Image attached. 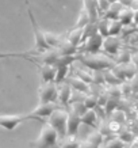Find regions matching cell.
I'll use <instances>...</instances> for the list:
<instances>
[{"label": "cell", "mask_w": 138, "mask_h": 148, "mask_svg": "<svg viewBox=\"0 0 138 148\" xmlns=\"http://www.w3.org/2000/svg\"><path fill=\"white\" fill-rule=\"evenodd\" d=\"M58 88V101L57 102L65 109H69V105H71V101H72V97H73V90L72 87L69 86L68 82H63Z\"/></svg>", "instance_id": "30bf717a"}, {"label": "cell", "mask_w": 138, "mask_h": 148, "mask_svg": "<svg viewBox=\"0 0 138 148\" xmlns=\"http://www.w3.org/2000/svg\"><path fill=\"white\" fill-rule=\"evenodd\" d=\"M103 38L98 32L94 33L92 36H89L84 42H81L77 48V53H99L102 49Z\"/></svg>", "instance_id": "8992f818"}, {"label": "cell", "mask_w": 138, "mask_h": 148, "mask_svg": "<svg viewBox=\"0 0 138 148\" xmlns=\"http://www.w3.org/2000/svg\"><path fill=\"white\" fill-rule=\"evenodd\" d=\"M134 32L138 33V25H135V27H134Z\"/></svg>", "instance_id": "60d3db41"}, {"label": "cell", "mask_w": 138, "mask_h": 148, "mask_svg": "<svg viewBox=\"0 0 138 148\" xmlns=\"http://www.w3.org/2000/svg\"><path fill=\"white\" fill-rule=\"evenodd\" d=\"M103 140H104V136H103L99 130H96V132H94V133H91V135L87 137V141H89L91 144H94V145H96V147H100V145H102Z\"/></svg>", "instance_id": "484cf974"}, {"label": "cell", "mask_w": 138, "mask_h": 148, "mask_svg": "<svg viewBox=\"0 0 138 148\" xmlns=\"http://www.w3.org/2000/svg\"><path fill=\"white\" fill-rule=\"evenodd\" d=\"M27 14H29V18H30V22H31V27H33V32H34V37H35V44H34V50L37 53H42L45 50L50 49V46L46 44V40H45V33L41 30L39 25L37 22L35 16L33 14L31 8L27 7Z\"/></svg>", "instance_id": "5b68a950"}, {"label": "cell", "mask_w": 138, "mask_h": 148, "mask_svg": "<svg viewBox=\"0 0 138 148\" xmlns=\"http://www.w3.org/2000/svg\"><path fill=\"white\" fill-rule=\"evenodd\" d=\"M96 122H98V113L95 109H87L85 113L81 114V124L96 128Z\"/></svg>", "instance_id": "9a60e30c"}, {"label": "cell", "mask_w": 138, "mask_h": 148, "mask_svg": "<svg viewBox=\"0 0 138 148\" xmlns=\"http://www.w3.org/2000/svg\"><path fill=\"white\" fill-rule=\"evenodd\" d=\"M107 1H108V3H110V4H112V3H116V1H118V0H107Z\"/></svg>", "instance_id": "ab89813d"}, {"label": "cell", "mask_w": 138, "mask_h": 148, "mask_svg": "<svg viewBox=\"0 0 138 148\" xmlns=\"http://www.w3.org/2000/svg\"><path fill=\"white\" fill-rule=\"evenodd\" d=\"M38 69H39L42 83H54V76H56V67L54 65L42 63L38 65Z\"/></svg>", "instance_id": "7c38bea8"}, {"label": "cell", "mask_w": 138, "mask_h": 148, "mask_svg": "<svg viewBox=\"0 0 138 148\" xmlns=\"http://www.w3.org/2000/svg\"><path fill=\"white\" fill-rule=\"evenodd\" d=\"M84 1V8L89 15V22H98L99 18V8L98 0H83Z\"/></svg>", "instance_id": "5bb4252c"}, {"label": "cell", "mask_w": 138, "mask_h": 148, "mask_svg": "<svg viewBox=\"0 0 138 148\" xmlns=\"http://www.w3.org/2000/svg\"><path fill=\"white\" fill-rule=\"evenodd\" d=\"M118 135H119L118 137H119L123 143H131V141L134 140V133H133V132H130V130H127V129L120 130Z\"/></svg>", "instance_id": "4dcf8cb0"}, {"label": "cell", "mask_w": 138, "mask_h": 148, "mask_svg": "<svg viewBox=\"0 0 138 148\" xmlns=\"http://www.w3.org/2000/svg\"><path fill=\"white\" fill-rule=\"evenodd\" d=\"M125 143L119 139V137H114V139L108 140L106 144V148H123Z\"/></svg>", "instance_id": "836d02e7"}, {"label": "cell", "mask_w": 138, "mask_h": 148, "mask_svg": "<svg viewBox=\"0 0 138 148\" xmlns=\"http://www.w3.org/2000/svg\"><path fill=\"white\" fill-rule=\"evenodd\" d=\"M63 108L60 103L57 102H48V103H39L38 106H37L34 110L31 112V114H34L35 117L41 118L42 121H44L45 118H48V117L52 114V113L56 110V109H60Z\"/></svg>", "instance_id": "9c48e42d"}, {"label": "cell", "mask_w": 138, "mask_h": 148, "mask_svg": "<svg viewBox=\"0 0 138 148\" xmlns=\"http://www.w3.org/2000/svg\"><path fill=\"white\" fill-rule=\"evenodd\" d=\"M77 61L91 71H106L115 64L111 57L100 53H77Z\"/></svg>", "instance_id": "6da1fadb"}, {"label": "cell", "mask_w": 138, "mask_h": 148, "mask_svg": "<svg viewBox=\"0 0 138 148\" xmlns=\"http://www.w3.org/2000/svg\"><path fill=\"white\" fill-rule=\"evenodd\" d=\"M79 148H99V147H96V145H94V144H91L89 141L85 140V141H83V143L80 141V147Z\"/></svg>", "instance_id": "d590c367"}, {"label": "cell", "mask_w": 138, "mask_h": 148, "mask_svg": "<svg viewBox=\"0 0 138 148\" xmlns=\"http://www.w3.org/2000/svg\"><path fill=\"white\" fill-rule=\"evenodd\" d=\"M96 26H98V33L102 37H107L108 36V27H110V19H107L103 16L102 19H99L96 22Z\"/></svg>", "instance_id": "603a6c76"}, {"label": "cell", "mask_w": 138, "mask_h": 148, "mask_svg": "<svg viewBox=\"0 0 138 148\" xmlns=\"http://www.w3.org/2000/svg\"><path fill=\"white\" fill-rule=\"evenodd\" d=\"M83 102H84L85 108L87 109H95L98 106V95L95 94H87L85 95V98L83 99Z\"/></svg>", "instance_id": "83f0119b"}, {"label": "cell", "mask_w": 138, "mask_h": 148, "mask_svg": "<svg viewBox=\"0 0 138 148\" xmlns=\"http://www.w3.org/2000/svg\"><path fill=\"white\" fill-rule=\"evenodd\" d=\"M69 68L71 65H58L56 67V76H54V83L56 84H61L63 82H65L68 73H69Z\"/></svg>", "instance_id": "ac0fdd59"}, {"label": "cell", "mask_w": 138, "mask_h": 148, "mask_svg": "<svg viewBox=\"0 0 138 148\" xmlns=\"http://www.w3.org/2000/svg\"><path fill=\"white\" fill-rule=\"evenodd\" d=\"M81 125V116L72 109H68V121H67V136H77Z\"/></svg>", "instance_id": "ba28073f"}, {"label": "cell", "mask_w": 138, "mask_h": 148, "mask_svg": "<svg viewBox=\"0 0 138 148\" xmlns=\"http://www.w3.org/2000/svg\"><path fill=\"white\" fill-rule=\"evenodd\" d=\"M39 103L57 102L58 101V87L56 83H42L38 88Z\"/></svg>", "instance_id": "52a82bcc"}, {"label": "cell", "mask_w": 138, "mask_h": 148, "mask_svg": "<svg viewBox=\"0 0 138 148\" xmlns=\"http://www.w3.org/2000/svg\"><path fill=\"white\" fill-rule=\"evenodd\" d=\"M110 7V3L107 0H98V8H99V12H104L107 8Z\"/></svg>", "instance_id": "e575fe53"}, {"label": "cell", "mask_w": 138, "mask_h": 148, "mask_svg": "<svg viewBox=\"0 0 138 148\" xmlns=\"http://www.w3.org/2000/svg\"><path fill=\"white\" fill-rule=\"evenodd\" d=\"M123 25L119 19H110V27H108V36H119L123 30Z\"/></svg>", "instance_id": "44dd1931"}, {"label": "cell", "mask_w": 138, "mask_h": 148, "mask_svg": "<svg viewBox=\"0 0 138 148\" xmlns=\"http://www.w3.org/2000/svg\"><path fill=\"white\" fill-rule=\"evenodd\" d=\"M67 121H68V109L60 108L56 109L49 117L46 124H49L58 135V139H65L67 137Z\"/></svg>", "instance_id": "7a4b0ae2"}, {"label": "cell", "mask_w": 138, "mask_h": 148, "mask_svg": "<svg viewBox=\"0 0 138 148\" xmlns=\"http://www.w3.org/2000/svg\"><path fill=\"white\" fill-rule=\"evenodd\" d=\"M118 1H119L123 7H131V5L134 4V1H135V0H118Z\"/></svg>", "instance_id": "8d00e7d4"}, {"label": "cell", "mask_w": 138, "mask_h": 148, "mask_svg": "<svg viewBox=\"0 0 138 148\" xmlns=\"http://www.w3.org/2000/svg\"><path fill=\"white\" fill-rule=\"evenodd\" d=\"M65 80L69 83V86L72 87V90L79 91L81 94H88L91 87H89V83H85L84 80L79 79L77 76H73L72 79H65Z\"/></svg>", "instance_id": "4fadbf2b"}, {"label": "cell", "mask_w": 138, "mask_h": 148, "mask_svg": "<svg viewBox=\"0 0 138 148\" xmlns=\"http://www.w3.org/2000/svg\"><path fill=\"white\" fill-rule=\"evenodd\" d=\"M88 23H89V15H88V12L85 11L84 7H83L80 15H79V18H77V22H76L75 27H84L85 25H88Z\"/></svg>", "instance_id": "f1b7e54d"}, {"label": "cell", "mask_w": 138, "mask_h": 148, "mask_svg": "<svg viewBox=\"0 0 138 148\" xmlns=\"http://www.w3.org/2000/svg\"><path fill=\"white\" fill-rule=\"evenodd\" d=\"M80 147V141L76 139L75 136H67L65 139H63L61 147L60 148H79Z\"/></svg>", "instance_id": "cb8c5ba5"}, {"label": "cell", "mask_w": 138, "mask_h": 148, "mask_svg": "<svg viewBox=\"0 0 138 148\" xmlns=\"http://www.w3.org/2000/svg\"><path fill=\"white\" fill-rule=\"evenodd\" d=\"M81 36H83V27H75V29L68 34L67 40L69 41L71 44H73L75 46L79 48V45L81 44Z\"/></svg>", "instance_id": "ffe728a7"}, {"label": "cell", "mask_w": 138, "mask_h": 148, "mask_svg": "<svg viewBox=\"0 0 138 148\" xmlns=\"http://www.w3.org/2000/svg\"><path fill=\"white\" fill-rule=\"evenodd\" d=\"M103 75H104V82H106L107 84L115 86V84H120V83H122V80H120L119 77L116 76L115 73L111 71V68H110V69H106V71H103Z\"/></svg>", "instance_id": "7402d4cb"}, {"label": "cell", "mask_w": 138, "mask_h": 148, "mask_svg": "<svg viewBox=\"0 0 138 148\" xmlns=\"http://www.w3.org/2000/svg\"><path fill=\"white\" fill-rule=\"evenodd\" d=\"M130 61L137 67V69H138V52L137 53H134V54H131V58H130Z\"/></svg>", "instance_id": "74e56055"}, {"label": "cell", "mask_w": 138, "mask_h": 148, "mask_svg": "<svg viewBox=\"0 0 138 148\" xmlns=\"http://www.w3.org/2000/svg\"><path fill=\"white\" fill-rule=\"evenodd\" d=\"M133 15H134V10L131 7H122L119 15H118V19L126 27V26L133 25Z\"/></svg>", "instance_id": "2e32d148"}, {"label": "cell", "mask_w": 138, "mask_h": 148, "mask_svg": "<svg viewBox=\"0 0 138 148\" xmlns=\"http://www.w3.org/2000/svg\"><path fill=\"white\" fill-rule=\"evenodd\" d=\"M57 50L60 52L61 56H71V54L77 53V46H75L73 44H71L69 41H61L60 45L57 46Z\"/></svg>", "instance_id": "e0dca14e"}, {"label": "cell", "mask_w": 138, "mask_h": 148, "mask_svg": "<svg viewBox=\"0 0 138 148\" xmlns=\"http://www.w3.org/2000/svg\"><path fill=\"white\" fill-rule=\"evenodd\" d=\"M29 120H31V121H42L41 118L35 117L34 114L31 113H29V114H0V126L1 128H4L5 130H15L18 128L22 122L24 121H29ZM44 122V121H42Z\"/></svg>", "instance_id": "277c9868"}, {"label": "cell", "mask_w": 138, "mask_h": 148, "mask_svg": "<svg viewBox=\"0 0 138 148\" xmlns=\"http://www.w3.org/2000/svg\"><path fill=\"white\" fill-rule=\"evenodd\" d=\"M45 40H46V44L50 46V48H57L60 45V42H61V38L53 33H45Z\"/></svg>", "instance_id": "d4e9b609"}, {"label": "cell", "mask_w": 138, "mask_h": 148, "mask_svg": "<svg viewBox=\"0 0 138 148\" xmlns=\"http://www.w3.org/2000/svg\"><path fill=\"white\" fill-rule=\"evenodd\" d=\"M102 49L106 52L107 54H114L118 53V50L120 49V40L118 38V36H107L103 38Z\"/></svg>", "instance_id": "8fae6325"}, {"label": "cell", "mask_w": 138, "mask_h": 148, "mask_svg": "<svg viewBox=\"0 0 138 148\" xmlns=\"http://www.w3.org/2000/svg\"><path fill=\"white\" fill-rule=\"evenodd\" d=\"M125 112L123 110H118V109H115L114 112L111 113V120L112 121H116V122H119V124H123V121H125Z\"/></svg>", "instance_id": "d6a6232c"}, {"label": "cell", "mask_w": 138, "mask_h": 148, "mask_svg": "<svg viewBox=\"0 0 138 148\" xmlns=\"http://www.w3.org/2000/svg\"><path fill=\"white\" fill-rule=\"evenodd\" d=\"M130 58H131V53H130L127 49H122V48H120V49L118 50V53H116L115 63H119V64L127 63V61H130Z\"/></svg>", "instance_id": "4316f807"}, {"label": "cell", "mask_w": 138, "mask_h": 148, "mask_svg": "<svg viewBox=\"0 0 138 148\" xmlns=\"http://www.w3.org/2000/svg\"><path fill=\"white\" fill-rule=\"evenodd\" d=\"M57 143H58L57 132L49 124L45 122V125L42 126V129L39 132V136L30 144L34 148H50V147H56Z\"/></svg>", "instance_id": "3957f363"}, {"label": "cell", "mask_w": 138, "mask_h": 148, "mask_svg": "<svg viewBox=\"0 0 138 148\" xmlns=\"http://www.w3.org/2000/svg\"><path fill=\"white\" fill-rule=\"evenodd\" d=\"M75 76H77L81 80H84L85 83H92V73L91 72H85L84 69H77Z\"/></svg>", "instance_id": "1f68e13d"}, {"label": "cell", "mask_w": 138, "mask_h": 148, "mask_svg": "<svg viewBox=\"0 0 138 148\" xmlns=\"http://www.w3.org/2000/svg\"><path fill=\"white\" fill-rule=\"evenodd\" d=\"M133 25H138V8L134 10V15H133Z\"/></svg>", "instance_id": "f35d334b"}, {"label": "cell", "mask_w": 138, "mask_h": 148, "mask_svg": "<svg viewBox=\"0 0 138 148\" xmlns=\"http://www.w3.org/2000/svg\"><path fill=\"white\" fill-rule=\"evenodd\" d=\"M122 7H123V5L120 4L119 1L110 4V7L104 11V18H107V19H118V15H119Z\"/></svg>", "instance_id": "d6986e66"}, {"label": "cell", "mask_w": 138, "mask_h": 148, "mask_svg": "<svg viewBox=\"0 0 138 148\" xmlns=\"http://www.w3.org/2000/svg\"><path fill=\"white\" fill-rule=\"evenodd\" d=\"M31 52H8V53H0V58H7V57H23L26 60L29 58V54Z\"/></svg>", "instance_id": "f546056e"}]
</instances>
